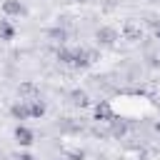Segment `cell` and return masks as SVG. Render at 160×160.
I'll use <instances>...</instances> for the list:
<instances>
[{"label": "cell", "mask_w": 160, "mask_h": 160, "mask_svg": "<svg viewBox=\"0 0 160 160\" xmlns=\"http://www.w3.org/2000/svg\"><path fill=\"white\" fill-rule=\"evenodd\" d=\"M92 60H95L92 50H75V55H72V65L75 68H88Z\"/></svg>", "instance_id": "6da1fadb"}, {"label": "cell", "mask_w": 160, "mask_h": 160, "mask_svg": "<svg viewBox=\"0 0 160 160\" xmlns=\"http://www.w3.org/2000/svg\"><path fill=\"white\" fill-rule=\"evenodd\" d=\"M115 115H112V108L108 105V102H98L95 105V120H105V122H110Z\"/></svg>", "instance_id": "7a4b0ae2"}, {"label": "cell", "mask_w": 160, "mask_h": 160, "mask_svg": "<svg viewBox=\"0 0 160 160\" xmlns=\"http://www.w3.org/2000/svg\"><path fill=\"white\" fill-rule=\"evenodd\" d=\"M15 140H18L20 145H32L35 138H32V130H28L25 125H18V128H15Z\"/></svg>", "instance_id": "3957f363"}, {"label": "cell", "mask_w": 160, "mask_h": 160, "mask_svg": "<svg viewBox=\"0 0 160 160\" xmlns=\"http://www.w3.org/2000/svg\"><path fill=\"white\" fill-rule=\"evenodd\" d=\"M98 40H100L102 45H112V42L118 40V32H115L112 28H100V30H98Z\"/></svg>", "instance_id": "277c9868"}, {"label": "cell", "mask_w": 160, "mask_h": 160, "mask_svg": "<svg viewBox=\"0 0 160 160\" xmlns=\"http://www.w3.org/2000/svg\"><path fill=\"white\" fill-rule=\"evenodd\" d=\"M2 10H5L8 15H22V12H25V8H22L20 0H5V2H2Z\"/></svg>", "instance_id": "5b68a950"}, {"label": "cell", "mask_w": 160, "mask_h": 160, "mask_svg": "<svg viewBox=\"0 0 160 160\" xmlns=\"http://www.w3.org/2000/svg\"><path fill=\"white\" fill-rule=\"evenodd\" d=\"M10 112H12V118H18V120H25V118H30V108H28L25 102H15V105L10 108Z\"/></svg>", "instance_id": "8992f818"}, {"label": "cell", "mask_w": 160, "mask_h": 160, "mask_svg": "<svg viewBox=\"0 0 160 160\" xmlns=\"http://www.w3.org/2000/svg\"><path fill=\"white\" fill-rule=\"evenodd\" d=\"M70 98H72V102H75V105H80V108L90 105V98H88V92H85V90H72V92H70Z\"/></svg>", "instance_id": "52a82bcc"}, {"label": "cell", "mask_w": 160, "mask_h": 160, "mask_svg": "<svg viewBox=\"0 0 160 160\" xmlns=\"http://www.w3.org/2000/svg\"><path fill=\"white\" fill-rule=\"evenodd\" d=\"M15 38V28L8 20H0V40H12Z\"/></svg>", "instance_id": "ba28073f"}, {"label": "cell", "mask_w": 160, "mask_h": 160, "mask_svg": "<svg viewBox=\"0 0 160 160\" xmlns=\"http://www.w3.org/2000/svg\"><path fill=\"white\" fill-rule=\"evenodd\" d=\"M140 35H142V30H140L138 25H132V22L125 25V38H128V40H140Z\"/></svg>", "instance_id": "9c48e42d"}, {"label": "cell", "mask_w": 160, "mask_h": 160, "mask_svg": "<svg viewBox=\"0 0 160 160\" xmlns=\"http://www.w3.org/2000/svg\"><path fill=\"white\" fill-rule=\"evenodd\" d=\"M72 55H75V50L58 48V60H60V62H68V65H72Z\"/></svg>", "instance_id": "30bf717a"}, {"label": "cell", "mask_w": 160, "mask_h": 160, "mask_svg": "<svg viewBox=\"0 0 160 160\" xmlns=\"http://www.w3.org/2000/svg\"><path fill=\"white\" fill-rule=\"evenodd\" d=\"M28 108H30V115H32V118H42V115H45V105H42L40 100H32Z\"/></svg>", "instance_id": "8fae6325"}, {"label": "cell", "mask_w": 160, "mask_h": 160, "mask_svg": "<svg viewBox=\"0 0 160 160\" xmlns=\"http://www.w3.org/2000/svg\"><path fill=\"white\" fill-rule=\"evenodd\" d=\"M20 95H32V98H35V95H38V88H35L32 82H22V85H20Z\"/></svg>", "instance_id": "7c38bea8"}, {"label": "cell", "mask_w": 160, "mask_h": 160, "mask_svg": "<svg viewBox=\"0 0 160 160\" xmlns=\"http://www.w3.org/2000/svg\"><path fill=\"white\" fill-rule=\"evenodd\" d=\"M110 122H112V132H115V135H122V132L128 130V125H125V122H120L118 118H112Z\"/></svg>", "instance_id": "4fadbf2b"}, {"label": "cell", "mask_w": 160, "mask_h": 160, "mask_svg": "<svg viewBox=\"0 0 160 160\" xmlns=\"http://www.w3.org/2000/svg\"><path fill=\"white\" fill-rule=\"evenodd\" d=\"M50 38H52V40H58V42H62V40H65V30L55 28V30H50Z\"/></svg>", "instance_id": "5bb4252c"}, {"label": "cell", "mask_w": 160, "mask_h": 160, "mask_svg": "<svg viewBox=\"0 0 160 160\" xmlns=\"http://www.w3.org/2000/svg\"><path fill=\"white\" fill-rule=\"evenodd\" d=\"M68 158H72V160H82L85 155H82V150H70V152H68Z\"/></svg>", "instance_id": "9a60e30c"}, {"label": "cell", "mask_w": 160, "mask_h": 160, "mask_svg": "<svg viewBox=\"0 0 160 160\" xmlns=\"http://www.w3.org/2000/svg\"><path fill=\"white\" fill-rule=\"evenodd\" d=\"M15 160H35V158L28 155V152H20V155H15Z\"/></svg>", "instance_id": "2e32d148"}, {"label": "cell", "mask_w": 160, "mask_h": 160, "mask_svg": "<svg viewBox=\"0 0 160 160\" xmlns=\"http://www.w3.org/2000/svg\"><path fill=\"white\" fill-rule=\"evenodd\" d=\"M158 132H160V122H158Z\"/></svg>", "instance_id": "e0dca14e"}, {"label": "cell", "mask_w": 160, "mask_h": 160, "mask_svg": "<svg viewBox=\"0 0 160 160\" xmlns=\"http://www.w3.org/2000/svg\"><path fill=\"white\" fill-rule=\"evenodd\" d=\"M158 38H160V28H158Z\"/></svg>", "instance_id": "ac0fdd59"}, {"label": "cell", "mask_w": 160, "mask_h": 160, "mask_svg": "<svg viewBox=\"0 0 160 160\" xmlns=\"http://www.w3.org/2000/svg\"><path fill=\"white\" fill-rule=\"evenodd\" d=\"M58 160H60V158H58Z\"/></svg>", "instance_id": "d6986e66"}]
</instances>
